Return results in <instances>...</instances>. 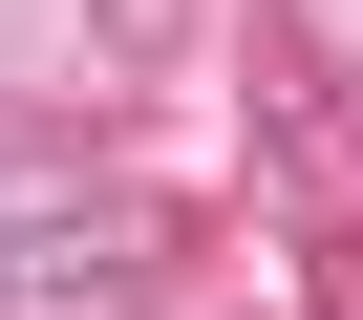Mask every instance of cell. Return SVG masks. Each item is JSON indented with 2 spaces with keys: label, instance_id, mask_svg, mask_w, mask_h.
<instances>
[{
  "label": "cell",
  "instance_id": "6da1fadb",
  "mask_svg": "<svg viewBox=\"0 0 363 320\" xmlns=\"http://www.w3.org/2000/svg\"><path fill=\"white\" fill-rule=\"evenodd\" d=\"M150 278H171V214L150 193H86L65 235L0 256V320H150Z\"/></svg>",
  "mask_w": 363,
  "mask_h": 320
},
{
  "label": "cell",
  "instance_id": "7a4b0ae2",
  "mask_svg": "<svg viewBox=\"0 0 363 320\" xmlns=\"http://www.w3.org/2000/svg\"><path fill=\"white\" fill-rule=\"evenodd\" d=\"M257 171H278V214H299V235H363V86H320V64H299V86L257 107Z\"/></svg>",
  "mask_w": 363,
  "mask_h": 320
},
{
  "label": "cell",
  "instance_id": "3957f363",
  "mask_svg": "<svg viewBox=\"0 0 363 320\" xmlns=\"http://www.w3.org/2000/svg\"><path fill=\"white\" fill-rule=\"evenodd\" d=\"M86 193H128V171H107L86 128H0V256H22V235H65Z\"/></svg>",
  "mask_w": 363,
  "mask_h": 320
},
{
  "label": "cell",
  "instance_id": "277c9868",
  "mask_svg": "<svg viewBox=\"0 0 363 320\" xmlns=\"http://www.w3.org/2000/svg\"><path fill=\"white\" fill-rule=\"evenodd\" d=\"M193 43V0H86V64H171Z\"/></svg>",
  "mask_w": 363,
  "mask_h": 320
},
{
  "label": "cell",
  "instance_id": "5b68a950",
  "mask_svg": "<svg viewBox=\"0 0 363 320\" xmlns=\"http://www.w3.org/2000/svg\"><path fill=\"white\" fill-rule=\"evenodd\" d=\"M278 22H299V64H320V86H363V0H278Z\"/></svg>",
  "mask_w": 363,
  "mask_h": 320
}]
</instances>
